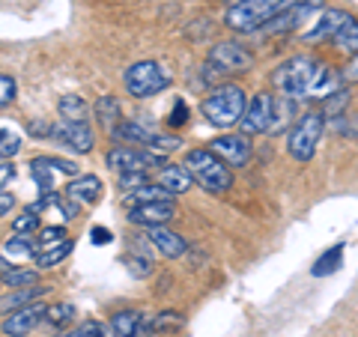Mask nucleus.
Listing matches in <instances>:
<instances>
[{"label":"nucleus","instance_id":"39","mask_svg":"<svg viewBox=\"0 0 358 337\" xmlns=\"http://www.w3.org/2000/svg\"><path fill=\"white\" fill-rule=\"evenodd\" d=\"M129 272H134L138 278H147L152 272V263L147 257H129Z\"/></svg>","mask_w":358,"mask_h":337},{"label":"nucleus","instance_id":"20","mask_svg":"<svg viewBox=\"0 0 358 337\" xmlns=\"http://www.w3.org/2000/svg\"><path fill=\"white\" fill-rule=\"evenodd\" d=\"M159 185H164L176 197V194H185V191L194 185V176L185 164H164L159 173Z\"/></svg>","mask_w":358,"mask_h":337},{"label":"nucleus","instance_id":"15","mask_svg":"<svg viewBox=\"0 0 358 337\" xmlns=\"http://www.w3.org/2000/svg\"><path fill=\"white\" fill-rule=\"evenodd\" d=\"M209 150L221 155L230 167H245L251 162V143L248 134H221V138L209 141Z\"/></svg>","mask_w":358,"mask_h":337},{"label":"nucleus","instance_id":"47","mask_svg":"<svg viewBox=\"0 0 358 337\" xmlns=\"http://www.w3.org/2000/svg\"><path fill=\"white\" fill-rule=\"evenodd\" d=\"M108 239H110V233H108V230H102V227H96V230H93V242H96V245H102V242H108Z\"/></svg>","mask_w":358,"mask_h":337},{"label":"nucleus","instance_id":"38","mask_svg":"<svg viewBox=\"0 0 358 337\" xmlns=\"http://www.w3.org/2000/svg\"><path fill=\"white\" fill-rule=\"evenodd\" d=\"M15 93H18V87L13 81V75H0V105L6 108L15 99Z\"/></svg>","mask_w":358,"mask_h":337},{"label":"nucleus","instance_id":"44","mask_svg":"<svg viewBox=\"0 0 358 337\" xmlns=\"http://www.w3.org/2000/svg\"><path fill=\"white\" fill-rule=\"evenodd\" d=\"M30 134H39V138H51V129L45 126L42 120H33V122H30Z\"/></svg>","mask_w":358,"mask_h":337},{"label":"nucleus","instance_id":"32","mask_svg":"<svg viewBox=\"0 0 358 337\" xmlns=\"http://www.w3.org/2000/svg\"><path fill=\"white\" fill-rule=\"evenodd\" d=\"M346 105H350V89H338V93H331L329 99H322V114L329 120H338Z\"/></svg>","mask_w":358,"mask_h":337},{"label":"nucleus","instance_id":"25","mask_svg":"<svg viewBox=\"0 0 358 337\" xmlns=\"http://www.w3.org/2000/svg\"><path fill=\"white\" fill-rule=\"evenodd\" d=\"M155 200H173V194L164 185H143L138 191H126L122 194V203L126 206H141V203H155Z\"/></svg>","mask_w":358,"mask_h":337},{"label":"nucleus","instance_id":"7","mask_svg":"<svg viewBox=\"0 0 358 337\" xmlns=\"http://www.w3.org/2000/svg\"><path fill=\"white\" fill-rule=\"evenodd\" d=\"M171 72L164 69L162 63H155V60H138V63H131L126 72H122V84H126L129 89V96L134 99H152V96H159L164 93L167 87H171Z\"/></svg>","mask_w":358,"mask_h":337},{"label":"nucleus","instance_id":"31","mask_svg":"<svg viewBox=\"0 0 358 337\" xmlns=\"http://www.w3.org/2000/svg\"><path fill=\"white\" fill-rule=\"evenodd\" d=\"M33 248H36V242H30L27 236H18V233H13L9 239L3 242V257H33Z\"/></svg>","mask_w":358,"mask_h":337},{"label":"nucleus","instance_id":"19","mask_svg":"<svg viewBox=\"0 0 358 337\" xmlns=\"http://www.w3.org/2000/svg\"><path fill=\"white\" fill-rule=\"evenodd\" d=\"M341 84H346L343 75L334 72L331 66L322 63L320 69H317V75H313V84H310V89H308V99H329L331 93H338Z\"/></svg>","mask_w":358,"mask_h":337},{"label":"nucleus","instance_id":"24","mask_svg":"<svg viewBox=\"0 0 358 337\" xmlns=\"http://www.w3.org/2000/svg\"><path fill=\"white\" fill-rule=\"evenodd\" d=\"M90 108L81 96H72V93H66L57 99V114L60 120H69V122H87L90 120Z\"/></svg>","mask_w":358,"mask_h":337},{"label":"nucleus","instance_id":"4","mask_svg":"<svg viewBox=\"0 0 358 337\" xmlns=\"http://www.w3.org/2000/svg\"><path fill=\"white\" fill-rule=\"evenodd\" d=\"M326 114L322 110H305L293 126H289V134H287V152L293 155L296 162H310L317 155V147L322 141V131H326Z\"/></svg>","mask_w":358,"mask_h":337},{"label":"nucleus","instance_id":"40","mask_svg":"<svg viewBox=\"0 0 358 337\" xmlns=\"http://www.w3.org/2000/svg\"><path fill=\"white\" fill-rule=\"evenodd\" d=\"M60 239H69V236H66V230L60 227V224H54V227H45L42 233H39V245H45V242H60Z\"/></svg>","mask_w":358,"mask_h":337},{"label":"nucleus","instance_id":"9","mask_svg":"<svg viewBox=\"0 0 358 337\" xmlns=\"http://www.w3.org/2000/svg\"><path fill=\"white\" fill-rule=\"evenodd\" d=\"M206 66L215 69L218 75H242L254 66V57L242 48L239 42H218L212 45L206 54Z\"/></svg>","mask_w":358,"mask_h":337},{"label":"nucleus","instance_id":"6","mask_svg":"<svg viewBox=\"0 0 358 337\" xmlns=\"http://www.w3.org/2000/svg\"><path fill=\"white\" fill-rule=\"evenodd\" d=\"M110 138L117 143H141L147 150H155V152H173L182 147V138H173V134H164L155 126L143 120H120L114 129H110Z\"/></svg>","mask_w":358,"mask_h":337},{"label":"nucleus","instance_id":"17","mask_svg":"<svg viewBox=\"0 0 358 337\" xmlns=\"http://www.w3.org/2000/svg\"><path fill=\"white\" fill-rule=\"evenodd\" d=\"M141 239H147L162 257H167V260H179V257L185 254V248H188L182 236L167 230V227H147V233H143Z\"/></svg>","mask_w":358,"mask_h":337},{"label":"nucleus","instance_id":"42","mask_svg":"<svg viewBox=\"0 0 358 337\" xmlns=\"http://www.w3.org/2000/svg\"><path fill=\"white\" fill-rule=\"evenodd\" d=\"M179 322H182V320H179L176 313H167V310H164V313H159V317H155L152 325H155V331H162V329H167V325H179Z\"/></svg>","mask_w":358,"mask_h":337},{"label":"nucleus","instance_id":"18","mask_svg":"<svg viewBox=\"0 0 358 337\" xmlns=\"http://www.w3.org/2000/svg\"><path fill=\"white\" fill-rule=\"evenodd\" d=\"M66 197L75 200L78 206H93L99 197H102V179L93 176V173H84V176H75L69 185H66Z\"/></svg>","mask_w":358,"mask_h":337},{"label":"nucleus","instance_id":"21","mask_svg":"<svg viewBox=\"0 0 358 337\" xmlns=\"http://www.w3.org/2000/svg\"><path fill=\"white\" fill-rule=\"evenodd\" d=\"M69 254H72V239L45 242V245H39V242H36V248H33V260H36L39 266H45V268H51V266L63 263Z\"/></svg>","mask_w":358,"mask_h":337},{"label":"nucleus","instance_id":"48","mask_svg":"<svg viewBox=\"0 0 358 337\" xmlns=\"http://www.w3.org/2000/svg\"><path fill=\"white\" fill-rule=\"evenodd\" d=\"M57 337H78V334H75V331H72V334H57Z\"/></svg>","mask_w":358,"mask_h":337},{"label":"nucleus","instance_id":"28","mask_svg":"<svg viewBox=\"0 0 358 337\" xmlns=\"http://www.w3.org/2000/svg\"><path fill=\"white\" fill-rule=\"evenodd\" d=\"M48 293V287H27L24 293H13V296H3V310L6 313H13L18 308H24V305H33V299H39Z\"/></svg>","mask_w":358,"mask_h":337},{"label":"nucleus","instance_id":"12","mask_svg":"<svg viewBox=\"0 0 358 337\" xmlns=\"http://www.w3.org/2000/svg\"><path fill=\"white\" fill-rule=\"evenodd\" d=\"M51 138L72 147L75 152H93L96 147V134L90 129V122H69V120H60L51 126Z\"/></svg>","mask_w":358,"mask_h":337},{"label":"nucleus","instance_id":"46","mask_svg":"<svg viewBox=\"0 0 358 337\" xmlns=\"http://www.w3.org/2000/svg\"><path fill=\"white\" fill-rule=\"evenodd\" d=\"M9 212H13V194L3 191V194H0V215H9Z\"/></svg>","mask_w":358,"mask_h":337},{"label":"nucleus","instance_id":"37","mask_svg":"<svg viewBox=\"0 0 358 337\" xmlns=\"http://www.w3.org/2000/svg\"><path fill=\"white\" fill-rule=\"evenodd\" d=\"M75 334H78V337H114V334H108L105 325L96 322V320H87L84 325H78Z\"/></svg>","mask_w":358,"mask_h":337},{"label":"nucleus","instance_id":"29","mask_svg":"<svg viewBox=\"0 0 358 337\" xmlns=\"http://www.w3.org/2000/svg\"><path fill=\"white\" fill-rule=\"evenodd\" d=\"M341 257H343V245H334V248H329V251L317 260V266H313V275H317V278H326V275H331V272H338V268H341Z\"/></svg>","mask_w":358,"mask_h":337},{"label":"nucleus","instance_id":"34","mask_svg":"<svg viewBox=\"0 0 358 337\" xmlns=\"http://www.w3.org/2000/svg\"><path fill=\"white\" fill-rule=\"evenodd\" d=\"M36 227H39V215L30 209L13 221V233H18V236H36Z\"/></svg>","mask_w":358,"mask_h":337},{"label":"nucleus","instance_id":"33","mask_svg":"<svg viewBox=\"0 0 358 337\" xmlns=\"http://www.w3.org/2000/svg\"><path fill=\"white\" fill-rule=\"evenodd\" d=\"M143 185H150V176L147 171H122L120 173V188L122 191H138Z\"/></svg>","mask_w":358,"mask_h":337},{"label":"nucleus","instance_id":"8","mask_svg":"<svg viewBox=\"0 0 358 337\" xmlns=\"http://www.w3.org/2000/svg\"><path fill=\"white\" fill-rule=\"evenodd\" d=\"M105 164L114 167L117 173H122V171H152V167H164V152L117 143V147L105 155Z\"/></svg>","mask_w":358,"mask_h":337},{"label":"nucleus","instance_id":"5","mask_svg":"<svg viewBox=\"0 0 358 337\" xmlns=\"http://www.w3.org/2000/svg\"><path fill=\"white\" fill-rule=\"evenodd\" d=\"M287 0H239V3L227 6L224 13V24L236 33H254L263 30L268 21L284 9Z\"/></svg>","mask_w":358,"mask_h":337},{"label":"nucleus","instance_id":"22","mask_svg":"<svg viewBox=\"0 0 358 337\" xmlns=\"http://www.w3.org/2000/svg\"><path fill=\"white\" fill-rule=\"evenodd\" d=\"M108 325H110V334L114 337H141L143 334V320L138 310H117Z\"/></svg>","mask_w":358,"mask_h":337},{"label":"nucleus","instance_id":"36","mask_svg":"<svg viewBox=\"0 0 358 337\" xmlns=\"http://www.w3.org/2000/svg\"><path fill=\"white\" fill-rule=\"evenodd\" d=\"M21 150V138L15 131H9V129H3V143H0V155H3V162H9L13 155Z\"/></svg>","mask_w":358,"mask_h":337},{"label":"nucleus","instance_id":"45","mask_svg":"<svg viewBox=\"0 0 358 337\" xmlns=\"http://www.w3.org/2000/svg\"><path fill=\"white\" fill-rule=\"evenodd\" d=\"M13 176H15V167L13 164H9V162L0 164V182H3V188L9 185V179H13Z\"/></svg>","mask_w":358,"mask_h":337},{"label":"nucleus","instance_id":"49","mask_svg":"<svg viewBox=\"0 0 358 337\" xmlns=\"http://www.w3.org/2000/svg\"><path fill=\"white\" fill-rule=\"evenodd\" d=\"M227 3H230V6H233V3H239V0H227Z\"/></svg>","mask_w":358,"mask_h":337},{"label":"nucleus","instance_id":"14","mask_svg":"<svg viewBox=\"0 0 358 337\" xmlns=\"http://www.w3.org/2000/svg\"><path fill=\"white\" fill-rule=\"evenodd\" d=\"M176 218V203L173 200H155V203H141L129 206V221L138 227H167V221Z\"/></svg>","mask_w":358,"mask_h":337},{"label":"nucleus","instance_id":"1","mask_svg":"<svg viewBox=\"0 0 358 337\" xmlns=\"http://www.w3.org/2000/svg\"><path fill=\"white\" fill-rule=\"evenodd\" d=\"M182 164L192 171L194 185L209 191V194H224V191L233 188V171H230V164L224 162L221 155L212 152L209 147L206 150L203 147H200V150H188Z\"/></svg>","mask_w":358,"mask_h":337},{"label":"nucleus","instance_id":"26","mask_svg":"<svg viewBox=\"0 0 358 337\" xmlns=\"http://www.w3.org/2000/svg\"><path fill=\"white\" fill-rule=\"evenodd\" d=\"M331 42H334V48H338V51L358 54V21L350 18V21H346V24L338 30V36H334Z\"/></svg>","mask_w":358,"mask_h":337},{"label":"nucleus","instance_id":"2","mask_svg":"<svg viewBox=\"0 0 358 337\" xmlns=\"http://www.w3.org/2000/svg\"><path fill=\"white\" fill-rule=\"evenodd\" d=\"M203 114L215 129L230 131L233 126H239L245 117V108H248V99H245V89L236 84H218L212 93L203 99Z\"/></svg>","mask_w":358,"mask_h":337},{"label":"nucleus","instance_id":"30","mask_svg":"<svg viewBox=\"0 0 358 337\" xmlns=\"http://www.w3.org/2000/svg\"><path fill=\"white\" fill-rule=\"evenodd\" d=\"M39 275L33 268H13V272H3V287L9 289H21V287H36Z\"/></svg>","mask_w":358,"mask_h":337},{"label":"nucleus","instance_id":"35","mask_svg":"<svg viewBox=\"0 0 358 337\" xmlns=\"http://www.w3.org/2000/svg\"><path fill=\"white\" fill-rule=\"evenodd\" d=\"M48 320L51 325H66V322H72L75 320V308L69 305V301H63V305H54V308H48Z\"/></svg>","mask_w":358,"mask_h":337},{"label":"nucleus","instance_id":"3","mask_svg":"<svg viewBox=\"0 0 358 337\" xmlns=\"http://www.w3.org/2000/svg\"><path fill=\"white\" fill-rule=\"evenodd\" d=\"M320 63L308 57V54H299V57H289L287 63H281L272 72V84L278 89V96L287 99H308V89L313 84V75H317Z\"/></svg>","mask_w":358,"mask_h":337},{"label":"nucleus","instance_id":"16","mask_svg":"<svg viewBox=\"0 0 358 337\" xmlns=\"http://www.w3.org/2000/svg\"><path fill=\"white\" fill-rule=\"evenodd\" d=\"M350 21V15L343 13V9H322V13L313 18V24L301 33V39L305 42H322V39H334L338 36V30Z\"/></svg>","mask_w":358,"mask_h":337},{"label":"nucleus","instance_id":"11","mask_svg":"<svg viewBox=\"0 0 358 337\" xmlns=\"http://www.w3.org/2000/svg\"><path fill=\"white\" fill-rule=\"evenodd\" d=\"M272 120H275V96L272 93H254L248 108H245V117L239 122L242 134H263L272 131Z\"/></svg>","mask_w":358,"mask_h":337},{"label":"nucleus","instance_id":"41","mask_svg":"<svg viewBox=\"0 0 358 337\" xmlns=\"http://www.w3.org/2000/svg\"><path fill=\"white\" fill-rule=\"evenodd\" d=\"M341 75H343V81H346V84H358V54H352V60L343 66Z\"/></svg>","mask_w":358,"mask_h":337},{"label":"nucleus","instance_id":"27","mask_svg":"<svg viewBox=\"0 0 358 337\" xmlns=\"http://www.w3.org/2000/svg\"><path fill=\"white\" fill-rule=\"evenodd\" d=\"M289 120H299V117H296V99L275 96V120H272V131H281Z\"/></svg>","mask_w":358,"mask_h":337},{"label":"nucleus","instance_id":"23","mask_svg":"<svg viewBox=\"0 0 358 337\" xmlns=\"http://www.w3.org/2000/svg\"><path fill=\"white\" fill-rule=\"evenodd\" d=\"M93 114H96V120L102 122L105 129H114L117 122L122 120V105H120V99H117V96L105 93V96H99V99H96Z\"/></svg>","mask_w":358,"mask_h":337},{"label":"nucleus","instance_id":"43","mask_svg":"<svg viewBox=\"0 0 358 337\" xmlns=\"http://www.w3.org/2000/svg\"><path fill=\"white\" fill-rule=\"evenodd\" d=\"M167 122H171V126H185V122H188V108H185V102H179V105L173 108V114H171V120H167Z\"/></svg>","mask_w":358,"mask_h":337},{"label":"nucleus","instance_id":"13","mask_svg":"<svg viewBox=\"0 0 358 337\" xmlns=\"http://www.w3.org/2000/svg\"><path fill=\"white\" fill-rule=\"evenodd\" d=\"M45 317H48V308L39 305V301H33V305H24V308L13 310V313H6V320H3V334H6V337H27L39 322H45Z\"/></svg>","mask_w":358,"mask_h":337},{"label":"nucleus","instance_id":"10","mask_svg":"<svg viewBox=\"0 0 358 337\" xmlns=\"http://www.w3.org/2000/svg\"><path fill=\"white\" fill-rule=\"evenodd\" d=\"M326 9V0H287L284 9L278 13L268 24L263 27L266 33H287V30H299L301 21L313 13H322Z\"/></svg>","mask_w":358,"mask_h":337}]
</instances>
